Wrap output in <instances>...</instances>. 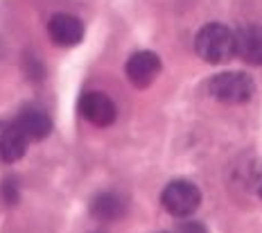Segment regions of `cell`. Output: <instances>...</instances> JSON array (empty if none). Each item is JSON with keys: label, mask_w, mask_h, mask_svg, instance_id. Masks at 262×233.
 Here are the masks:
<instances>
[{"label": "cell", "mask_w": 262, "mask_h": 233, "mask_svg": "<svg viewBox=\"0 0 262 233\" xmlns=\"http://www.w3.org/2000/svg\"><path fill=\"white\" fill-rule=\"evenodd\" d=\"M194 50L208 63H226L235 57V32L222 23H208L196 32Z\"/></svg>", "instance_id": "1"}, {"label": "cell", "mask_w": 262, "mask_h": 233, "mask_svg": "<svg viewBox=\"0 0 262 233\" xmlns=\"http://www.w3.org/2000/svg\"><path fill=\"white\" fill-rule=\"evenodd\" d=\"M208 95L222 104H247L255 95V84L247 73H220L206 84Z\"/></svg>", "instance_id": "2"}, {"label": "cell", "mask_w": 262, "mask_h": 233, "mask_svg": "<svg viewBox=\"0 0 262 233\" xmlns=\"http://www.w3.org/2000/svg\"><path fill=\"white\" fill-rule=\"evenodd\" d=\"M161 204L174 218H188L192 215L201 204V193L192 181H172L165 186V190L161 193Z\"/></svg>", "instance_id": "3"}, {"label": "cell", "mask_w": 262, "mask_h": 233, "mask_svg": "<svg viewBox=\"0 0 262 233\" xmlns=\"http://www.w3.org/2000/svg\"><path fill=\"white\" fill-rule=\"evenodd\" d=\"M161 57L156 52L143 50V52H136V55L129 57L127 66H124V75H127L129 84L136 86V89H147L156 82V77L161 75Z\"/></svg>", "instance_id": "4"}, {"label": "cell", "mask_w": 262, "mask_h": 233, "mask_svg": "<svg viewBox=\"0 0 262 233\" xmlns=\"http://www.w3.org/2000/svg\"><path fill=\"white\" fill-rule=\"evenodd\" d=\"M79 113L84 116V120H89L95 127H108L116 122V104L106 93H84L79 100Z\"/></svg>", "instance_id": "5"}, {"label": "cell", "mask_w": 262, "mask_h": 233, "mask_svg": "<svg viewBox=\"0 0 262 233\" xmlns=\"http://www.w3.org/2000/svg\"><path fill=\"white\" fill-rule=\"evenodd\" d=\"M48 34L61 48L79 46L81 39H84V23H81L77 16L54 14L50 18V23H48Z\"/></svg>", "instance_id": "6"}, {"label": "cell", "mask_w": 262, "mask_h": 233, "mask_svg": "<svg viewBox=\"0 0 262 233\" xmlns=\"http://www.w3.org/2000/svg\"><path fill=\"white\" fill-rule=\"evenodd\" d=\"M235 57L251 66H262V28L244 25L235 32Z\"/></svg>", "instance_id": "7"}, {"label": "cell", "mask_w": 262, "mask_h": 233, "mask_svg": "<svg viewBox=\"0 0 262 233\" xmlns=\"http://www.w3.org/2000/svg\"><path fill=\"white\" fill-rule=\"evenodd\" d=\"M30 140L23 136L14 122H3L0 124V161L3 163H16L25 156Z\"/></svg>", "instance_id": "8"}, {"label": "cell", "mask_w": 262, "mask_h": 233, "mask_svg": "<svg viewBox=\"0 0 262 233\" xmlns=\"http://www.w3.org/2000/svg\"><path fill=\"white\" fill-rule=\"evenodd\" d=\"M14 124L23 132V136L27 140H43L50 136V132H52L50 116L41 109H32V107L20 111L18 118L14 120Z\"/></svg>", "instance_id": "9"}, {"label": "cell", "mask_w": 262, "mask_h": 233, "mask_svg": "<svg viewBox=\"0 0 262 233\" xmlns=\"http://www.w3.org/2000/svg\"><path fill=\"white\" fill-rule=\"evenodd\" d=\"M127 213V202L118 193H97L91 199V215L100 222H116Z\"/></svg>", "instance_id": "10"}, {"label": "cell", "mask_w": 262, "mask_h": 233, "mask_svg": "<svg viewBox=\"0 0 262 233\" xmlns=\"http://www.w3.org/2000/svg\"><path fill=\"white\" fill-rule=\"evenodd\" d=\"M0 193H3V199H5V202H7L9 206H14L16 202H18V197H20L18 181H16L14 177L5 179V181H3V188H0Z\"/></svg>", "instance_id": "11"}, {"label": "cell", "mask_w": 262, "mask_h": 233, "mask_svg": "<svg viewBox=\"0 0 262 233\" xmlns=\"http://www.w3.org/2000/svg\"><path fill=\"white\" fill-rule=\"evenodd\" d=\"M251 186L258 193V197H262V161H255L251 167Z\"/></svg>", "instance_id": "12"}, {"label": "cell", "mask_w": 262, "mask_h": 233, "mask_svg": "<svg viewBox=\"0 0 262 233\" xmlns=\"http://www.w3.org/2000/svg\"><path fill=\"white\" fill-rule=\"evenodd\" d=\"M177 233H208V229H206V224H201V222L188 220L177 226Z\"/></svg>", "instance_id": "13"}]
</instances>
